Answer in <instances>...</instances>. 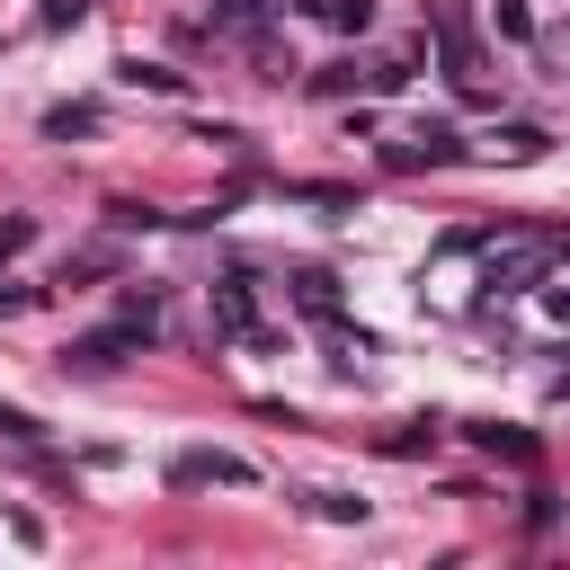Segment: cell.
Returning <instances> with one entry per match:
<instances>
[{"label":"cell","instance_id":"ac0fdd59","mask_svg":"<svg viewBox=\"0 0 570 570\" xmlns=\"http://www.w3.org/2000/svg\"><path fill=\"white\" fill-rule=\"evenodd\" d=\"M0 436H9V445H36V436H45V428H36V419H27V410H9V401H0Z\"/></svg>","mask_w":570,"mask_h":570},{"label":"cell","instance_id":"8992f818","mask_svg":"<svg viewBox=\"0 0 570 570\" xmlns=\"http://www.w3.org/2000/svg\"><path fill=\"white\" fill-rule=\"evenodd\" d=\"M134 356V338L125 330H89V338H71L62 347V365H80V374H107V365H125Z\"/></svg>","mask_w":570,"mask_h":570},{"label":"cell","instance_id":"277c9868","mask_svg":"<svg viewBox=\"0 0 570 570\" xmlns=\"http://www.w3.org/2000/svg\"><path fill=\"white\" fill-rule=\"evenodd\" d=\"M214 330H223V338H249V347L267 338V321H258V285H249V276H223V285H214Z\"/></svg>","mask_w":570,"mask_h":570},{"label":"cell","instance_id":"3957f363","mask_svg":"<svg viewBox=\"0 0 570 570\" xmlns=\"http://www.w3.org/2000/svg\"><path fill=\"white\" fill-rule=\"evenodd\" d=\"M383 160H392V169H454V160H463V134H454V125H419L410 142H383Z\"/></svg>","mask_w":570,"mask_h":570},{"label":"cell","instance_id":"5bb4252c","mask_svg":"<svg viewBox=\"0 0 570 570\" xmlns=\"http://www.w3.org/2000/svg\"><path fill=\"white\" fill-rule=\"evenodd\" d=\"M312 499V517H330V525H365V499H347V490H303Z\"/></svg>","mask_w":570,"mask_h":570},{"label":"cell","instance_id":"5b68a950","mask_svg":"<svg viewBox=\"0 0 570 570\" xmlns=\"http://www.w3.org/2000/svg\"><path fill=\"white\" fill-rule=\"evenodd\" d=\"M169 481H178V490H214V481H223V490H249L258 472H249L240 454H214V445H196V454H178V463H169Z\"/></svg>","mask_w":570,"mask_h":570},{"label":"cell","instance_id":"6da1fadb","mask_svg":"<svg viewBox=\"0 0 570 570\" xmlns=\"http://www.w3.org/2000/svg\"><path fill=\"white\" fill-rule=\"evenodd\" d=\"M428 36H436L445 80H454L463 98H490V53H481V36H472V9H463V0H428Z\"/></svg>","mask_w":570,"mask_h":570},{"label":"cell","instance_id":"7c38bea8","mask_svg":"<svg viewBox=\"0 0 570 570\" xmlns=\"http://www.w3.org/2000/svg\"><path fill=\"white\" fill-rule=\"evenodd\" d=\"M214 27L223 36H258L267 27V0H214Z\"/></svg>","mask_w":570,"mask_h":570},{"label":"cell","instance_id":"44dd1931","mask_svg":"<svg viewBox=\"0 0 570 570\" xmlns=\"http://www.w3.org/2000/svg\"><path fill=\"white\" fill-rule=\"evenodd\" d=\"M552 62H561V80H570V36H561V45H552Z\"/></svg>","mask_w":570,"mask_h":570},{"label":"cell","instance_id":"8fae6325","mask_svg":"<svg viewBox=\"0 0 570 570\" xmlns=\"http://www.w3.org/2000/svg\"><path fill=\"white\" fill-rule=\"evenodd\" d=\"M490 151H499V160H543V151H552V134H543V125H499V134H490Z\"/></svg>","mask_w":570,"mask_h":570},{"label":"cell","instance_id":"ba28073f","mask_svg":"<svg viewBox=\"0 0 570 570\" xmlns=\"http://www.w3.org/2000/svg\"><path fill=\"white\" fill-rule=\"evenodd\" d=\"M294 312L338 321V276H330V267H303V276H294Z\"/></svg>","mask_w":570,"mask_h":570},{"label":"cell","instance_id":"9a60e30c","mask_svg":"<svg viewBox=\"0 0 570 570\" xmlns=\"http://www.w3.org/2000/svg\"><path fill=\"white\" fill-rule=\"evenodd\" d=\"M499 36H508V45H534V9H525V0H499Z\"/></svg>","mask_w":570,"mask_h":570},{"label":"cell","instance_id":"d6986e66","mask_svg":"<svg viewBox=\"0 0 570 570\" xmlns=\"http://www.w3.org/2000/svg\"><path fill=\"white\" fill-rule=\"evenodd\" d=\"M36 18H45V27H80V18H89V0H45Z\"/></svg>","mask_w":570,"mask_h":570},{"label":"cell","instance_id":"7402d4cb","mask_svg":"<svg viewBox=\"0 0 570 570\" xmlns=\"http://www.w3.org/2000/svg\"><path fill=\"white\" fill-rule=\"evenodd\" d=\"M18 303H27V294H9V285H0V312H18Z\"/></svg>","mask_w":570,"mask_h":570},{"label":"cell","instance_id":"30bf717a","mask_svg":"<svg viewBox=\"0 0 570 570\" xmlns=\"http://www.w3.org/2000/svg\"><path fill=\"white\" fill-rule=\"evenodd\" d=\"M472 445H481V454H499V463H534V454H543L525 428H499V419H490V428H472Z\"/></svg>","mask_w":570,"mask_h":570},{"label":"cell","instance_id":"7a4b0ae2","mask_svg":"<svg viewBox=\"0 0 570 570\" xmlns=\"http://www.w3.org/2000/svg\"><path fill=\"white\" fill-rule=\"evenodd\" d=\"M552 249L561 240H534V232H517V240H490V294H525V285H543V267H552Z\"/></svg>","mask_w":570,"mask_h":570},{"label":"cell","instance_id":"9c48e42d","mask_svg":"<svg viewBox=\"0 0 570 570\" xmlns=\"http://www.w3.org/2000/svg\"><path fill=\"white\" fill-rule=\"evenodd\" d=\"M303 18H321V27H338V36H365L374 27V0H294Z\"/></svg>","mask_w":570,"mask_h":570},{"label":"cell","instance_id":"4fadbf2b","mask_svg":"<svg viewBox=\"0 0 570 570\" xmlns=\"http://www.w3.org/2000/svg\"><path fill=\"white\" fill-rule=\"evenodd\" d=\"M125 80L151 89V98H178V89H187V71H169V62H125Z\"/></svg>","mask_w":570,"mask_h":570},{"label":"cell","instance_id":"e0dca14e","mask_svg":"<svg viewBox=\"0 0 570 570\" xmlns=\"http://www.w3.org/2000/svg\"><path fill=\"white\" fill-rule=\"evenodd\" d=\"M27 240H36V223H27V214H0V258H18Z\"/></svg>","mask_w":570,"mask_h":570},{"label":"cell","instance_id":"52a82bcc","mask_svg":"<svg viewBox=\"0 0 570 570\" xmlns=\"http://www.w3.org/2000/svg\"><path fill=\"white\" fill-rule=\"evenodd\" d=\"M116 330L142 347V338H160V285H125V303H116Z\"/></svg>","mask_w":570,"mask_h":570},{"label":"cell","instance_id":"ffe728a7","mask_svg":"<svg viewBox=\"0 0 570 570\" xmlns=\"http://www.w3.org/2000/svg\"><path fill=\"white\" fill-rule=\"evenodd\" d=\"M543 312H552V321H570V276H543Z\"/></svg>","mask_w":570,"mask_h":570},{"label":"cell","instance_id":"2e32d148","mask_svg":"<svg viewBox=\"0 0 570 570\" xmlns=\"http://www.w3.org/2000/svg\"><path fill=\"white\" fill-rule=\"evenodd\" d=\"M89 125H98V107H53V116H45L53 142H71V134H89Z\"/></svg>","mask_w":570,"mask_h":570}]
</instances>
